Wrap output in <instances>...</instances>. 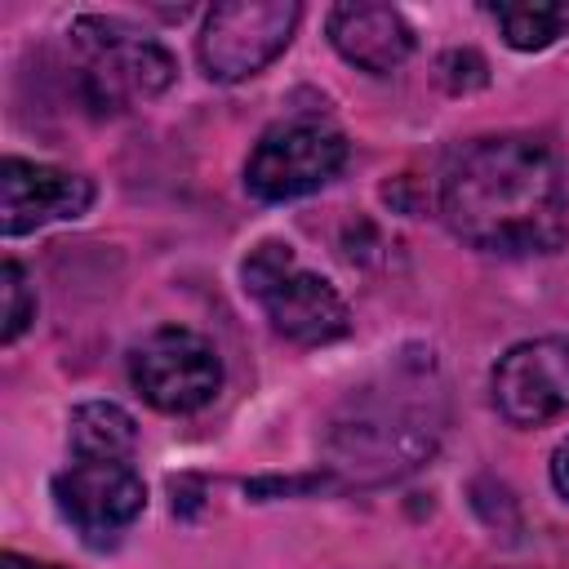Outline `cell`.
<instances>
[{
  "label": "cell",
  "mask_w": 569,
  "mask_h": 569,
  "mask_svg": "<svg viewBox=\"0 0 569 569\" xmlns=\"http://www.w3.org/2000/svg\"><path fill=\"white\" fill-rule=\"evenodd\" d=\"M551 485H556V493L569 502V440H560L556 453H551Z\"/></svg>",
  "instance_id": "14"
},
{
  "label": "cell",
  "mask_w": 569,
  "mask_h": 569,
  "mask_svg": "<svg viewBox=\"0 0 569 569\" xmlns=\"http://www.w3.org/2000/svg\"><path fill=\"white\" fill-rule=\"evenodd\" d=\"M298 18H302V4H293V0H227V4H213L204 13L200 40H196L200 67L222 84L249 80L271 58L284 53V44L293 40Z\"/></svg>",
  "instance_id": "4"
},
{
  "label": "cell",
  "mask_w": 569,
  "mask_h": 569,
  "mask_svg": "<svg viewBox=\"0 0 569 569\" xmlns=\"http://www.w3.org/2000/svg\"><path fill=\"white\" fill-rule=\"evenodd\" d=\"M329 44L351 67L387 76L413 53V31L391 4H338L329 13Z\"/></svg>",
  "instance_id": "10"
},
{
  "label": "cell",
  "mask_w": 569,
  "mask_h": 569,
  "mask_svg": "<svg viewBox=\"0 0 569 569\" xmlns=\"http://www.w3.org/2000/svg\"><path fill=\"white\" fill-rule=\"evenodd\" d=\"M89 204H93V182L71 169L36 164L22 156H9L0 164V231L4 236H27L44 222L84 218Z\"/></svg>",
  "instance_id": "9"
},
{
  "label": "cell",
  "mask_w": 569,
  "mask_h": 569,
  "mask_svg": "<svg viewBox=\"0 0 569 569\" xmlns=\"http://www.w3.org/2000/svg\"><path fill=\"white\" fill-rule=\"evenodd\" d=\"M240 276H244V289L253 293V302L276 325V333L293 338L302 347H320V342H333L347 333L342 293L325 276L307 271L284 240H262L244 258Z\"/></svg>",
  "instance_id": "2"
},
{
  "label": "cell",
  "mask_w": 569,
  "mask_h": 569,
  "mask_svg": "<svg viewBox=\"0 0 569 569\" xmlns=\"http://www.w3.org/2000/svg\"><path fill=\"white\" fill-rule=\"evenodd\" d=\"M0 569H62V565H44V560H27L18 551H4L0 556Z\"/></svg>",
  "instance_id": "15"
},
{
  "label": "cell",
  "mask_w": 569,
  "mask_h": 569,
  "mask_svg": "<svg viewBox=\"0 0 569 569\" xmlns=\"http://www.w3.org/2000/svg\"><path fill=\"white\" fill-rule=\"evenodd\" d=\"M493 405L516 427H538L569 413V338L516 342L493 365Z\"/></svg>",
  "instance_id": "8"
},
{
  "label": "cell",
  "mask_w": 569,
  "mask_h": 569,
  "mask_svg": "<svg viewBox=\"0 0 569 569\" xmlns=\"http://www.w3.org/2000/svg\"><path fill=\"white\" fill-rule=\"evenodd\" d=\"M76 44L89 58V89L98 102H133V98H156L173 80V58L129 31L124 22L111 18H80L71 27Z\"/></svg>",
  "instance_id": "6"
},
{
  "label": "cell",
  "mask_w": 569,
  "mask_h": 569,
  "mask_svg": "<svg viewBox=\"0 0 569 569\" xmlns=\"http://www.w3.org/2000/svg\"><path fill=\"white\" fill-rule=\"evenodd\" d=\"M53 502L62 520L89 542L107 547L120 529H129L147 507V485L129 462H71L53 476Z\"/></svg>",
  "instance_id": "7"
},
{
  "label": "cell",
  "mask_w": 569,
  "mask_h": 569,
  "mask_svg": "<svg viewBox=\"0 0 569 569\" xmlns=\"http://www.w3.org/2000/svg\"><path fill=\"white\" fill-rule=\"evenodd\" d=\"M129 378L138 396L160 413H196L222 387V360L213 342L196 329H156L129 356Z\"/></svg>",
  "instance_id": "5"
},
{
  "label": "cell",
  "mask_w": 569,
  "mask_h": 569,
  "mask_svg": "<svg viewBox=\"0 0 569 569\" xmlns=\"http://www.w3.org/2000/svg\"><path fill=\"white\" fill-rule=\"evenodd\" d=\"M67 445L76 449V458H89V462H129V453L138 449V427L120 405L89 400L71 409Z\"/></svg>",
  "instance_id": "11"
},
{
  "label": "cell",
  "mask_w": 569,
  "mask_h": 569,
  "mask_svg": "<svg viewBox=\"0 0 569 569\" xmlns=\"http://www.w3.org/2000/svg\"><path fill=\"white\" fill-rule=\"evenodd\" d=\"M440 218L480 253H556L569 236L565 173L533 138H476L440 178Z\"/></svg>",
  "instance_id": "1"
},
{
  "label": "cell",
  "mask_w": 569,
  "mask_h": 569,
  "mask_svg": "<svg viewBox=\"0 0 569 569\" xmlns=\"http://www.w3.org/2000/svg\"><path fill=\"white\" fill-rule=\"evenodd\" d=\"M0 293H4V329H0V338L18 342V333L36 320V293L27 284V271L13 258L0 267Z\"/></svg>",
  "instance_id": "13"
},
{
  "label": "cell",
  "mask_w": 569,
  "mask_h": 569,
  "mask_svg": "<svg viewBox=\"0 0 569 569\" xmlns=\"http://www.w3.org/2000/svg\"><path fill=\"white\" fill-rule=\"evenodd\" d=\"M489 18L498 22L502 40L511 49H547L551 40L569 36V4L565 0H516V4H489Z\"/></svg>",
  "instance_id": "12"
},
{
  "label": "cell",
  "mask_w": 569,
  "mask_h": 569,
  "mask_svg": "<svg viewBox=\"0 0 569 569\" xmlns=\"http://www.w3.org/2000/svg\"><path fill=\"white\" fill-rule=\"evenodd\" d=\"M347 164V138L311 116L271 124L244 164V187L258 200H298L307 191H320L338 178Z\"/></svg>",
  "instance_id": "3"
}]
</instances>
